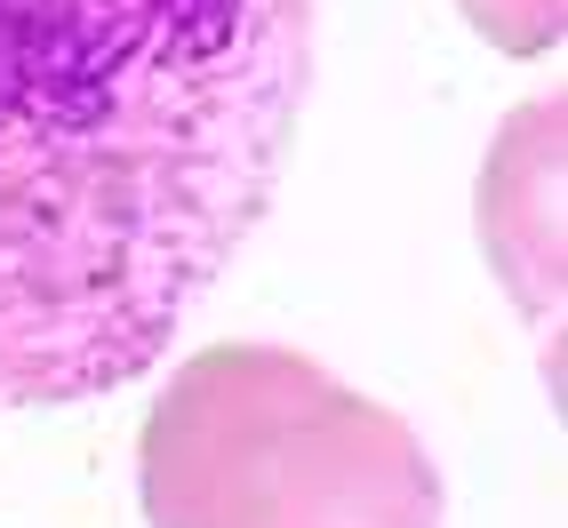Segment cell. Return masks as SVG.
I'll list each match as a JSON object with an SVG mask.
<instances>
[{"mask_svg":"<svg viewBox=\"0 0 568 528\" xmlns=\"http://www.w3.org/2000/svg\"><path fill=\"white\" fill-rule=\"evenodd\" d=\"M313 0H0V408L153 368L273 209Z\"/></svg>","mask_w":568,"mask_h":528,"instance_id":"cell-1","label":"cell"},{"mask_svg":"<svg viewBox=\"0 0 568 528\" xmlns=\"http://www.w3.org/2000/svg\"><path fill=\"white\" fill-rule=\"evenodd\" d=\"M153 528H440V473L400 408L296 345L193 353L136 433Z\"/></svg>","mask_w":568,"mask_h":528,"instance_id":"cell-2","label":"cell"},{"mask_svg":"<svg viewBox=\"0 0 568 528\" xmlns=\"http://www.w3.org/2000/svg\"><path fill=\"white\" fill-rule=\"evenodd\" d=\"M480 248L520 313L560 336V97L520 104L480 176Z\"/></svg>","mask_w":568,"mask_h":528,"instance_id":"cell-3","label":"cell"},{"mask_svg":"<svg viewBox=\"0 0 568 528\" xmlns=\"http://www.w3.org/2000/svg\"><path fill=\"white\" fill-rule=\"evenodd\" d=\"M465 17L513 57H537L560 41V0H465Z\"/></svg>","mask_w":568,"mask_h":528,"instance_id":"cell-4","label":"cell"}]
</instances>
